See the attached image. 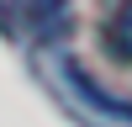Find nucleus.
<instances>
[{
  "instance_id": "nucleus-1",
  "label": "nucleus",
  "mask_w": 132,
  "mask_h": 127,
  "mask_svg": "<svg viewBox=\"0 0 132 127\" xmlns=\"http://www.w3.org/2000/svg\"><path fill=\"white\" fill-rule=\"evenodd\" d=\"M53 80H58V90L69 95V106L85 116L90 127H132V106L116 101V95H106L101 85H90V74H79V64L74 58H53Z\"/></svg>"
},
{
  "instance_id": "nucleus-3",
  "label": "nucleus",
  "mask_w": 132,
  "mask_h": 127,
  "mask_svg": "<svg viewBox=\"0 0 132 127\" xmlns=\"http://www.w3.org/2000/svg\"><path fill=\"white\" fill-rule=\"evenodd\" d=\"M21 5H27V0H0V21H11V16H21Z\"/></svg>"
},
{
  "instance_id": "nucleus-2",
  "label": "nucleus",
  "mask_w": 132,
  "mask_h": 127,
  "mask_svg": "<svg viewBox=\"0 0 132 127\" xmlns=\"http://www.w3.org/2000/svg\"><path fill=\"white\" fill-rule=\"evenodd\" d=\"M101 42L116 64H132V0H116L101 21Z\"/></svg>"
}]
</instances>
